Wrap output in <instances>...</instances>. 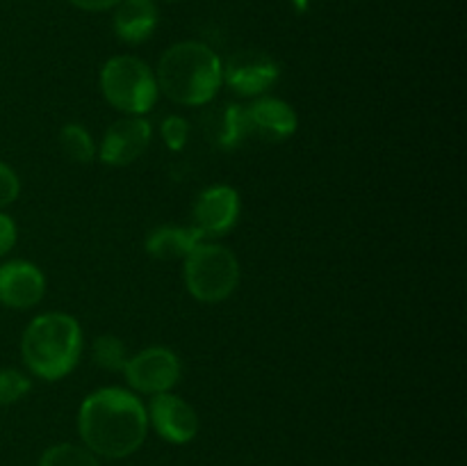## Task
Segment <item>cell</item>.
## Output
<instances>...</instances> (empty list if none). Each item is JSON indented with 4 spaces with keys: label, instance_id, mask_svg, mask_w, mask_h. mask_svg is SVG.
<instances>
[{
    "label": "cell",
    "instance_id": "7402d4cb",
    "mask_svg": "<svg viewBox=\"0 0 467 466\" xmlns=\"http://www.w3.org/2000/svg\"><path fill=\"white\" fill-rule=\"evenodd\" d=\"M16 245V222L9 215L0 213V256L9 254Z\"/></svg>",
    "mask_w": 467,
    "mask_h": 466
},
{
    "label": "cell",
    "instance_id": "52a82bcc",
    "mask_svg": "<svg viewBox=\"0 0 467 466\" xmlns=\"http://www.w3.org/2000/svg\"><path fill=\"white\" fill-rule=\"evenodd\" d=\"M281 78V67L263 50H240L222 64V82L240 96H263Z\"/></svg>",
    "mask_w": 467,
    "mask_h": 466
},
{
    "label": "cell",
    "instance_id": "ac0fdd59",
    "mask_svg": "<svg viewBox=\"0 0 467 466\" xmlns=\"http://www.w3.org/2000/svg\"><path fill=\"white\" fill-rule=\"evenodd\" d=\"M39 466H100L99 457L85 446L57 443L41 455Z\"/></svg>",
    "mask_w": 467,
    "mask_h": 466
},
{
    "label": "cell",
    "instance_id": "d6986e66",
    "mask_svg": "<svg viewBox=\"0 0 467 466\" xmlns=\"http://www.w3.org/2000/svg\"><path fill=\"white\" fill-rule=\"evenodd\" d=\"M32 388L30 377L21 370L0 368V405H12L18 402Z\"/></svg>",
    "mask_w": 467,
    "mask_h": 466
},
{
    "label": "cell",
    "instance_id": "6da1fadb",
    "mask_svg": "<svg viewBox=\"0 0 467 466\" xmlns=\"http://www.w3.org/2000/svg\"><path fill=\"white\" fill-rule=\"evenodd\" d=\"M78 432L94 455L123 460L137 452L149 432V416L135 393L105 387L85 397L78 411Z\"/></svg>",
    "mask_w": 467,
    "mask_h": 466
},
{
    "label": "cell",
    "instance_id": "7c38bea8",
    "mask_svg": "<svg viewBox=\"0 0 467 466\" xmlns=\"http://www.w3.org/2000/svg\"><path fill=\"white\" fill-rule=\"evenodd\" d=\"M246 119H249V135L269 144L290 140L299 123L292 105L274 96H260L254 103L246 105Z\"/></svg>",
    "mask_w": 467,
    "mask_h": 466
},
{
    "label": "cell",
    "instance_id": "d4e9b609",
    "mask_svg": "<svg viewBox=\"0 0 467 466\" xmlns=\"http://www.w3.org/2000/svg\"><path fill=\"white\" fill-rule=\"evenodd\" d=\"M153 3H181V0H153Z\"/></svg>",
    "mask_w": 467,
    "mask_h": 466
},
{
    "label": "cell",
    "instance_id": "277c9868",
    "mask_svg": "<svg viewBox=\"0 0 467 466\" xmlns=\"http://www.w3.org/2000/svg\"><path fill=\"white\" fill-rule=\"evenodd\" d=\"M100 91L112 108L128 117L150 112L158 99V82L153 69L135 55L109 58L100 69Z\"/></svg>",
    "mask_w": 467,
    "mask_h": 466
},
{
    "label": "cell",
    "instance_id": "3957f363",
    "mask_svg": "<svg viewBox=\"0 0 467 466\" xmlns=\"http://www.w3.org/2000/svg\"><path fill=\"white\" fill-rule=\"evenodd\" d=\"M21 355L32 375L48 382L67 377L82 355V329L73 315L41 313L27 324L21 338Z\"/></svg>",
    "mask_w": 467,
    "mask_h": 466
},
{
    "label": "cell",
    "instance_id": "e0dca14e",
    "mask_svg": "<svg viewBox=\"0 0 467 466\" xmlns=\"http://www.w3.org/2000/svg\"><path fill=\"white\" fill-rule=\"evenodd\" d=\"M91 359L99 368L109 370V373H121L128 364V350L123 341L112 334L99 336L91 345Z\"/></svg>",
    "mask_w": 467,
    "mask_h": 466
},
{
    "label": "cell",
    "instance_id": "44dd1931",
    "mask_svg": "<svg viewBox=\"0 0 467 466\" xmlns=\"http://www.w3.org/2000/svg\"><path fill=\"white\" fill-rule=\"evenodd\" d=\"M21 195V181L9 164L0 163V208L14 204Z\"/></svg>",
    "mask_w": 467,
    "mask_h": 466
},
{
    "label": "cell",
    "instance_id": "4fadbf2b",
    "mask_svg": "<svg viewBox=\"0 0 467 466\" xmlns=\"http://www.w3.org/2000/svg\"><path fill=\"white\" fill-rule=\"evenodd\" d=\"M160 21L158 5L153 0H121L114 7V35L126 44H144L150 39Z\"/></svg>",
    "mask_w": 467,
    "mask_h": 466
},
{
    "label": "cell",
    "instance_id": "8992f818",
    "mask_svg": "<svg viewBox=\"0 0 467 466\" xmlns=\"http://www.w3.org/2000/svg\"><path fill=\"white\" fill-rule=\"evenodd\" d=\"M181 359L176 356V352L162 345L146 347L140 355L128 356V364L123 368L128 384L146 396L171 391L181 379Z\"/></svg>",
    "mask_w": 467,
    "mask_h": 466
},
{
    "label": "cell",
    "instance_id": "9c48e42d",
    "mask_svg": "<svg viewBox=\"0 0 467 466\" xmlns=\"http://www.w3.org/2000/svg\"><path fill=\"white\" fill-rule=\"evenodd\" d=\"M149 425H153L155 432L169 443H190L199 434V416L194 407L173 393H158L150 397V405L146 409Z\"/></svg>",
    "mask_w": 467,
    "mask_h": 466
},
{
    "label": "cell",
    "instance_id": "8fae6325",
    "mask_svg": "<svg viewBox=\"0 0 467 466\" xmlns=\"http://www.w3.org/2000/svg\"><path fill=\"white\" fill-rule=\"evenodd\" d=\"M46 295V277L30 260H9L0 265V304L26 311Z\"/></svg>",
    "mask_w": 467,
    "mask_h": 466
},
{
    "label": "cell",
    "instance_id": "30bf717a",
    "mask_svg": "<svg viewBox=\"0 0 467 466\" xmlns=\"http://www.w3.org/2000/svg\"><path fill=\"white\" fill-rule=\"evenodd\" d=\"M242 201L235 187H205L194 204V227L208 236H226L240 219Z\"/></svg>",
    "mask_w": 467,
    "mask_h": 466
},
{
    "label": "cell",
    "instance_id": "7a4b0ae2",
    "mask_svg": "<svg viewBox=\"0 0 467 466\" xmlns=\"http://www.w3.org/2000/svg\"><path fill=\"white\" fill-rule=\"evenodd\" d=\"M158 90L178 105H205L222 87V59L201 41H181L162 53Z\"/></svg>",
    "mask_w": 467,
    "mask_h": 466
},
{
    "label": "cell",
    "instance_id": "2e32d148",
    "mask_svg": "<svg viewBox=\"0 0 467 466\" xmlns=\"http://www.w3.org/2000/svg\"><path fill=\"white\" fill-rule=\"evenodd\" d=\"M59 146H62L64 155L78 164L94 163L96 154H99L96 142L91 140L89 131H85L80 123H67V126L59 131Z\"/></svg>",
    "mask_w": 467,
    "mask_h": 466
},
{
    "label": "cell",
    "instance_id": "5b68a950",
    "mask_svg": "<svg viewBox=\"0 0 467 466\" xmlns=\"http://www.w3.org/2000/svg\"><path fill=\"white\" fill-rule=\"evenodd\" d=\"M240 283V263L228 247L199 242L185 256V286L194 300L217 304L228 300Z\"/></svg>",
    "mask_w": 467,
    "mask_h": 466
},
{
    "label": "cell",
    "instance_id": "cb8c5ba5",
    "mask_svg": "<svg viewBox=\"0 0 467 466\" xmlns=\"http://www.w3.org/2000/svg\"><path fill=\"white\" fill-rule=\"evenodd\" d=\"M296 14H306L310 9V0H290Z\"/></svg>",
    "mask_w": 467,
    "mask_h": 466
},
{
    "label": "cell",
    "instance_id": "5bb4252c",
    "mask_svg": "<svg viewBox=\"0 0 467 466\" xmlns=\"http://www.w3.org/2000/svg\"><path fill=\"white\" fill-rule=\"evenodd\" d=\"M205 236L196 227H160L146 238V251L158 260H178L185 259Z\"/></svg>",
    "mask_w": 467,
    "mask_h": 466
},
{
    "label": "cell",
    "instance_id": "603a6c76",
    "mask_svg": "<svg viewBox=\"0 0 467 466\" xmlns=\"http://www.w3.org/2000/svg\"><path fill=\"white\" fill-rule=\"evenodd\" d=\"M71 5H76L78 9H85V12H105V9H114L121 0H68Z\"/></svg>",
    "mask_w": 467,
    "mask_h": 466
},
{
    "label": "cell",
    "instance_id": "9a60e30c",
    "mask_svg": "<svg viewBox=\"0 0 467 466\" xmlns=\"http://www.w3.org/2000/svg\"><path fill=\"white\" fill-rule=\"evenodd\" d=\"M210 137L219 149H237L249 135L246 105H223L210 119Z\"/></svg>",
    "mask_w": 467,
    "mask_h": 466
},
{
    "label": "cell",
    "instance_id": "ba28073f",
    "mask_svg": "<svg viewBox=\"0 0 467 466\" xmlns=\"http://www.w3.org/2000/svg\"><path fill=\"white\" fill-rule=\"evenodd\" d=\"M150 137L153 128L144 117L119 119L105 131L99 146V158L109 167H126L149 149Z\"/></svg>",
    "mask_w": 467,
    "mask_h": 466
},
{
    "label": "cell",
    "instance_id": "ffe728a7",
    "mask_svg": "<svg viewBox=\"0 0 467 466\" xmlns=\"http://www.w3.org/2000/svg\"><path fill=\"white\" fill-rule=\"evenodd\" d=\"M160 132H162V140L167 142L169 149L182 151L187 144V137H190V123L178 114H169V117H164Z\"/></svg>",
    "mask_w": 467,
    "mask_h": 466
}]
</instances>
